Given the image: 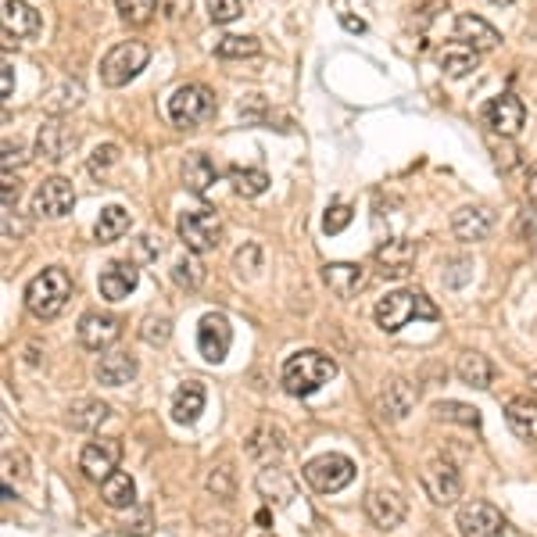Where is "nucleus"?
Returning <instances> with one entry per match:
<instances>
[{"label": "nucleus", "instance_id": "nucleus-53", "mask_svg": "<svg viewBox=\"0 0 537 537\" xmlns=\"http://www.w3.org/2000/svg\"><path fill=\"white\" fill-rule=\"evenodd\" d=\"M491 4H502V8H509V4H516V0H491Z\"/></svg>", "mask_w": 537, "mask_h": 537}, {"label": "nucleus", "instance_id": "nucleus-16", "mask_svg": "<svg viewBox=\"0 0 537 537\" xmlns=\"http://www.w3.org/2000/svg\"><path fill=\"white\" fill-rule=\"evenodd\" d=\"M376 265H380V276L384 280H401V276L412 273L416 265V244L412 240H387L376 248Z\"/></svg>", "mask_w": 537, "mask_h": 537}, {"label": "nucleus", "instance_id": "nucleus-3", "mask_svg": "<svg viewBox=\"0 0 537 537\" xmlns=\"http://www.w3.org/2000/svg\"><path fill=\"white\" fill-rule=\"evenodd\" d=\"M72 298V276L65 269H43L40 276H33V283L26 287V308L36 319H54L65 312Z\"/></svg>", "mask_w": 537, "mask_h": 537}, {"label": "nucleus", "instance_id": "nucleus-29", "mask_svg": "<svg viewBox=\"0 0 537 537\" xmlns=\"http://www.w3.org/2000/svg\"><path fill=\"white\" fill-rule=\"evenodd\" d=\"M244 452H248L255 462H265V466H269V462L280 459V455H283V434L276 427H269V423H265V427H258L255 434L244 441Z\"/></svg>", "mask_w": 537, "mask_h": 537}, {"label": "nucleus", "instance_id": "nucleus-42", "mask_svg": "<svg viewBox=\"0 0 537 537\" xmlns=\"http://www.w3.org/2000/svg\"><path fill=\"white\" fill-rule=\"evenodd\" d=\"M469 280H473V262L469 258H448L444 262V283L448 287H462Z\"/></svg>", "mask_w": 537, "mask_h": 537}, {"label": "nucleus", "instance_id": "nucleus-24", "mask_svg": "<svg viewBox=\"0 0 537 537\" xmlns=\"http://www.w3.org/2000/svg\"><path fill=\"white\" fill-rule=\"evenodd\" d=\"M137 369H140L137 358L129 355V351H108V355H101V362H97L94 376H97V384H104V387H122L137 376Z\"/></svg>", "mask_w": 537, "mask_h": 537}, {"label": "nucleus", "instance_id": "nucleus-13", "mask_svg": "<svg viewBox=\"0 0 537 537\" xmlns=\"http://www.w3.org/2000/svg\"><path fill=\"white\" fill-rule=\"evenodd\" d=\"M523 119H527V111H523V101L512 94H502L484 108V122L491 133L498 137H516L523 129Z\"/></svg>", "mask_w": 537, "mask_h": 537}, {"label": "nucleus", "instance_id": "nucleus-54", "mask_svg": "<svg viewBox=\"0 0 537 537\" xmlns=\"http://www.w3.org/2000/svg\"><path fill=\"white\" fill-rule=\"evenodd\" d=\"M530 391H534V394H537V373H534V376H530Z\"/></svg>", "mask_w": 537, "mask_h": 537}, {"label": "nucleus", "instance_id": "nucleus-30", "mask_svg": "<svg viewBox=\"0 0 537 537\" xmlns=\"http://www.w3.org/2000/svg\"><path fill=\"white\" fill-rule=\"evenodd\" d=\"M455 373H459V380L466 387H477V391H484V387H491V376H495V369H491L487 355H480V351H466V355H459V362H455Z\"/></svg>", "mask_w": 537, "mask_h": 537}, {"label": "nucleus", "instance_id": "nucleus-27", "mask_svg": "<svg viewBox=\"0 0 537 537\" xmlns=\"http://www.w3.org/2000/svg\"><path fill=\"white\" fill-rule=\"evenodd\" d=\"M201 412H205V387L197 384V380H187L176 391V398H172V419H176L179 427H190V423H197Z\"/></svg>", "mask_w": 537, "mask_h": 537}, {"label": "nucleus", "instance_id": "nucleus-46", "mask_svg": "<svg viewBox=\"0 0 537 537\" xmlns=\"http://www.w3.org/2000/svg\"><path fill=\"white\" fill-rule=\"evenodd\" d=\"M233 265H237V273L244 276H258V269H262V251L255 248V244H248V248H240L237 258H233Z\"/></svg>", "mask_w": 537, "mask_h": 537}, {"label": "nucleus", "instance_id": "nucleus-48", "mask_svg": "<svg viewBox=\"0 0 537 537\" xmlns=\"http://www.w3.org/2000/svg\"><path fill=\"white\" fill-rule=\"evenodd\" d=\"M0 194H4V208L15 205V201H18V176L4 172V179H0Z\"/></svg>", "mask_w": 537, "mask_h": 537}, {"label": "nucleus", "instance_id": "nucleus-20", "mask_svg": "<svg viewBox=\"0 0 537 537\" xmlns=\"http://www.w3.org/2000/svg\"><path fill=\"white\" fill-rule=\"evenodd\" d=\"M255 487H258V495H262L269 505H287L290 498H294V491H298L294 477H290L283 466H276V462H269V466L258 469Z\"/></svg>", "mask_w": 537, "mask_h": 537}, {"label": "nucleus", "instance_id": "nucleus-21", "mask_svg": "<svg viewBox=\"0 0 537 537\" xmlns=\"http://www.w3.org/2000/svg\"><path fill=\"white\" fill-rule=\"evenodd\" d=\"M179 176H183V187L190 190V194L205 197L208 190L215 187V179H219V169H215V162L208 158L205 151H194L183 158V165H179Z\"/></svg>", "mask_w": 537, "mask_h": 537}, {"label": "nucleus", "instance_id": "nucleus-28", "mask_svg": "<svg viewBox=\"0 0 537 537\" xmlns=\"http://www.w3.org/2000/svg\"><path fill=\"white\" fill-rule=\"evenodd\" d=\"M505 423L520 441H537V405L530 398H512L505 405Z\"/></svg>", "mask_w": 537, "mask_h": 537}, {"label": "nucleus", "instance_id": "nucleus-55", "mask_svg": "<svg viewBox=\"0 0 537 537\" xmlns=\"http://www.w3.org/2000/svg\"><path fill=\"white\" fill-rule=\"evenodd\" d=\"M262 537H276V534H262Z\"/></svg>", "mask_w": 537, "mask_h": 537}, {"label": "nucleus", "instance_id": "nucleus-38", "mask_svg": "<svg viewBox=\"0 0 537 537\" xmlns=\"http://www.w3.org/2000/svg\"><path fill=\"white\" fill-rule=\"evenodd\" d=\"M115 8H119L122 22L129 26H147L158 11V0H115Z\"/></svg>", "mask_w": 537, "mask_h": 537}, {"label": "nucleus", "instance_id": "nucleus-14", "mask_svg": "<svg viewBox=\"0 0 537 537\" xmlns=\"http://www.w3.org/2000/svg\"><path fill=\"white\" fill-rule=\"evenodd\" d=\"M366 516L380 530H394L405 520V498L394 487H373L366 495Z\"/></svg>", "mask_w": 537, "mask_h": 537}, {"label": "nucleus", "instance_id": "nucleus-6", "mask_svg": "<svg viewBox=\"0 0 537 537\" xmlns=\"http://www.w3.org/2000/svg\"><path fill=\"white\" fill-rule=\"evenodd\" d=\"M176 230L179 240L194 255H205V251H215L222 244V219L215 208H190V212L179 215Z\"/></svg>", "mask_w": 537, "mask_h": 537}, {"label": "nucleus", "instance_id": "nucleus-1", "mask_svg": "<svg viewBox=\"0 0 537 537\" xmlns=\"http://www.w3.org/2000/svg\"><path fill=\"white\" fill-rule=\"evenodd\" d=\"M333 376H337V362L323 351H298V355H290L283 362V391L290 398H308V394H316L323 384H330Z\"/></svg>", "mask_w": 537, "mask_h": 537}, {"label": "nucleus", "instance_id": "nucleus-19", "mask_svg": "<svg viewBox=\"0 0 537 537\" xmlns=\"http://www.w3.org/2000/svg\"><path fill=\"white\" fill-rule=\"evenodd\" d=\"M495 226V215L487 212L484 205H462L459 212L452 215V233L462 240V244H477V240H487Z\"/></svg>", "mask_w": 537, "mask_h": 537}, {"label": "nucleus", "instance_id": "nucleus-8", "mask_svg": "<svg viewBox=\"0 0 537 537\" xmlns=\"http://www.w3.org/2000/svg\"><path fill=\"white\" fill-rule=\"evenodd\" d=\"M455 527H459L462 537H505L509 527H505L502 512L491 502H466L455 516Z\"/></svg>", "mask_w": 537, "mask_h": 537}, {"label": "nucleus", "instance_id": "nucleus-34", "mask_svg": "<svg viewBox=\"0 0 537 537\" xmlns=\"http://www.w3.org/2000/svg\"><path fill=\"white\" fill-rule=\"evenodd\" d=\"M434 419L441 423H459V427H480V409L466 405V401H437L434 405Z\"/></svg>", "mask_w": 537, "mask_h": 537}, {"label": "nucleus", "instance_id": "nucleus-36", "mask_svg": "<svg viewBox=\"0 0 537 537\" xmlns=\"http://www.w3.org/2000/svg\"><path fill=\"white\" fill-rule=\"evenodd\" d=\"M230 183L240 197H258L269 190V176L262 169H233L230 172Z\"/></svg>", "mask_w": 537, "mask_h": 537}, {"label": "nucleus", "instance_id": "nucleus-44", "mask_svg": "<svg viewBox=\"0 0 537 537\" xmlns=\"http://www.w3.org/2000/svg\"><path fill=\"white\" fill-rule=\"evenodd\" d=\"M119 158H122V151H119L115 144L97 147L94 158H90V172H94V176H104V172H108L111 165H119Z\"/></svg>", "mask_w": 537, "mask_h": 537}, {"label": "nucleus", "instance_id": "nucleus-41", "mask_svg": "<svg viewBox=\"0 0 537 537\" xmlns=\"http://www.w3.org/2000/svg\"><path fill=\"white\" fill-rule=\"evenodd\" d=\"M140 337L147 344H165L172 337V319L169 316H147L144 326H140Z\"/></svg>", "mask_w": 537, "mask_h": 537}, {"label": "nucleus", "instance_id": "nucleus-47", "mask_svg": "<svg viewBox=\"0 0 537 537\" xmlns=\"http://www.w3.org/2000/svg\"><path fill=\"white\" fill-rule=\"evenodd\" d=\"M351 219H355V212H351V205H333L330 212L323 215V230H326V233H341Z\"/></svg>", "mask_w": 537, "mask_h": 537}, {"label": "nucleus", "instance_id": "nucleus-18", "mask_svg": "<svg viewBox=\"0 0 537 537\" xmlns=\"http://www.w3.org/2000/svg\"><path fill=\"white\" fill-rule=\"evenodd\" d=\"M79 137L76 129L61 126V122H43L40 133H36V154L47 158V162H61V158H69L76 151Z\"/></svg>", "mask_w": 537, "mask_h": 537}, {"label": "nucleus", "instance_id": "nucleus-49", "mask_svg": "<svg viewBox=\"0 0 537 537\" xmlns=\"http://www.w3.org/2000/svg\"><path fill=\"white\" fill-rule=\"evenodd\" d=\"M158 255H162V237L144 233V237H140V258H158Z\"/></svg>", "mask_w": 537, "mask_h": 537}, {"label": "nucleus", "instance_id": "nucleus-40", "mask_svg": "<svg viewBox=\"0 0 537 537\" xmlns=\"http://www.w3.org/2000/svg\"><path fill=\"white\" fill-rule=\"evenodd\" d=\"M240 15H244L240 0H208V18H212L215 26H230Z\"/></svg>", "mask_w": 537, "mask_h": 537}, {"label": "nucleus", "instance_id": "nucleus-2", "mask_svg": "<svg viewBox=\"0 0 537 537\" xmlns=\"http://www.w3.org/2000/svg\"><path fill=\"white\" fill-rule=\"evenodd\" d=\"M437 316L441 312H437V305L423 290H394V294L380 298V305H376V326L384 333L405 330L412 319H437Z\"/></svg>", "mask_w": 537, "mask_h": 537}, {"label": "nucleus", "instance_id": "nucleus-33", "mask_svg": "<svg viewBox=\"0 0 537 537\" xmlns=\"http://www.w3.org/2000/svg\"><path fill=\"white\" fill-rule=\"evenodd\" d=\"M129 233V212L122 205H108L101 215H97V226H94V237L101 244H115Z\"/></svg>", "mask_w": 537, "mask_h": 537}, {"label": "nucleus", "instance_id": "nucleus-43", "mask_svg": "<svg viewBox=\"0 0 537 537\" xmlns=\"http://www.w3.org/2000/svg\"><path fill=\"white\" fill-rule=\"evenodd\" d=\"M516 237H520L523 244H530V248L537 244V205H527L516 215Z\"/></svg>", "mask_w": 537, "mask_h": 537}, {"label": "nucleus", "instance_id": "nucleus-12", "mask_svg": "<svg viewBox=\"0 0 537 537\" xmlns=\"http://www.w3.org/2000/svg\"><path fill=\"white\" fill-rule=\"evenodd\" d=\"M423 487H427V495L434 505H455L462 495V477L455 462L448 459H430L423 466Z\"/></svg>", "mask_w": 537, "mask_h": 537}, {"label": "nucleus", "instance_id": "nucleus-50", "mask_svg": "<svg viewBox=\"0 0 537 537\" xmlns=\"http://www.w3.org/2000/svg\"><path fill=\"white\" fill-rule=\"evenodd\" d=\"M11 90H15V76H11V65H4L0 69V94H4V101L11 97Z\"/></svg>", "mask_w": 537, "mask_h": 537}, {"label": "nucleus", "instance_id": "nucleus-9", "mask_svg": "<svg viewBox=\"0 0 537 537\" xmlns=\"http://www.w3.org/2000/svg\"><path fill=\"white\" fill-rule=\"evenodd\" d=\"M122 459V441L119 437H97L83 448L79 455V469L86 473V480H94V484H104V480L119 469Z\"/></svg>", "mask_w": 537, "mask_h": 537}, {"label": "nucleus", "instance_id": "nucleus-15", "mask_svg": "<svg viewBox=\"0 0 537 537\" xmlns=\"http://www.w3.org/2000/svg\"><path fill=\"white\" fill-rule=\"evenodd\" d=\"M122 337V319L119 316H101V312H90V316L79 319V344L90 351H104Z\"/></svg>", "mask_w": 537, "mask_h": 537}, {"label": "nucleus", "instance_id": "nucleus-51", "mask_svg": "<svg viewBox=\"0 0 537 537\" xmlns=\"http://www.w3.org/2000/svg\"><path fill=\"white\" fill-rule=\"evenodd\" d=\"M341 26L348 29V33H366V22H362V18H351L348 11H341Z\"/></svg>", "mask_w": 537, "mask_h": 537}, {"label": "nucleus", "instance_id": "nucleus-39", "mask_svg": "<svg viewBox=\"0 0 537 537\" xmlns=\"http://www.w3.org/2000/svg\"><path fill=\"white\" fill-rule=\"evenodd\" d=\"M172 276H176L179 287H187V290H197L201 283H205V265L197 262L194 251H190L187 258H179L176 269H172Z\"/></svg>", "mask_w": 537, "mask_h": 537}, {"label": "nucleus", "instance_id": "nucleus-37", "mask_svg": "<svg viewBox=\"0 0 537 537\" xmlns=\"http://www.w3.org/2000/svg\"><path fill=\"white\" fill-rule=\"evenodd\" d=\"M262 51V43L255 40V36H222L219 43H215V54L219 58H255V54Z\"/></svg>", "mask_w": 537, "mask_h": 537}, {"label": "nucleus", "instance_id": "nucleus-17", "mask_svg": "<svg viewBox=\"0 0 537 537\" xmlns=\"http://www.w3.org/2000/svg\"><path fill=\"white\" fill-rule=\"evenodd\" d=\"M455 40L480 54V51H495L498 43H502V33L491 22H484L480 15H459L455 18Z\"/></svg>", "mask_w": 537, "mask_h": 537}, {"label": "nucleus", "instance_id": "nucleus-26", "mask_svg": "<svg viewBox=\"0 0 537 537\" xmlns=\"http://www.w3.org/2000/svg\"><path fill=\"white\" fill-rule=\"evenodd\" d=\"M137 280H140V273L133 262H111L101 273V280H97V287H101V298L122 301V298H129V290L137 287Z\"/></svg>", "mask_w": 537, "mask_h": 537}, {"label": "nucleus", "instance_id": "nucleus-32", "mask_svg": "<svg viewBox=\"0 0 537 537\" xmlns=\"http://www.w3.org/2000/svg\"><path fill=\"white\" fill-rule=\"evenodd\" d=\"M111 416V409L104 405V401H94V398H83L76 401L69 409V427L72 430H83V434H94V430H101V423Z\"/></svg>", "mask_w": 537, "mask_h": 537}, {"label": "nucleus", "instance_id": "nucleus-35", "mask_svg": "<svg viewBox=\"0 0 537 537\" xmlns=\"http://www.w3.org/2000/svg\"><path fill=\"white\" fill-rule=\"evenodd\" d=\"M477 69V51H469V47H448V51L441 54V72L448 79H462L469 76V72Z\"/></svg>", "mask_w": 537, "mask_h": 537}, {"label": "nucleus", "instance_id": "nucleus-4", "mask_svg": "<svg viewBox=\"0 0 537 537\" xmlns=\"http://www.w3.org/2000/svg\"><path fill=\"white\" fill-rule=\"evenodd\" d=\"M169 119L179 129L205 126L208 119H215V94L205 83H183L172 90L169 97Z\"/></svg>", "mask_w": 537, "mask_h": 537}, {"label": "nucleus", "instance_id": "nucleus-11", "mask_svg": "<svg viewBox=\"0 0 537 537\" xmlns=\"http://www.w3.org/2000/svg\"><path fill=\"white\" fill-rule=\"evenodd\" d=\"M72 208H76V190H72L69 179L51 176V179H43L40 187H36L33 212L40 215V219H65Z\"/></svg>", "mask_w": 537, "mask_h": 537}, {"label": "nucleus", "instance_id": "nucleus-7", "mask_svg": "<svg viewBox=\"0 0 537 537\" xmlns=\"http://www.w3.org/2000/svg\"><path fill=\"white\" fill-rule=\"evenodd\" d=\"M305 480L312 491H319V495H337V491H344V487L355 480V462L348 459V455H319V459H312L305 469Z\"/></svg>", "mask_w": 537, "mask_h": 537}, {"label": "nucleus", "instance_id": "nucleus-10", "mask_svg": "<svg viewBox=\"0 0 537 537\" xmlns=\"http://www.w3.org/2000/svg\"><path fill=\"white\" fill-rule=\"evenodd\" d=\"M230 344H233V326L222 312H208V316L197 323V351L205 355V362L219 366L222 358L230 355Z\"/></svg>", "mask_w": 537, "mask_h": 537}, {"label": "nucleus", "instance_id": "nucleus-45", "mask_svg": "<svg viewBox=\"0 0 537 537\" xmlns=\"http://www.w3.org/2000/svg\"><path fill=\"white\" fill-rule=\"evenodd\" d=\"M208 491H212L215 498H233V473L230 466H219L208 473Z\"/></svg>", "mask_w": 537, "mask_h": 537}, {"label": "nucleus", "instance_id": "nucleus-52", "mask_svg": "<svg viewBox=\"0 0 537 537\" xmlns=\"http://www.w3.org/2000/svg\"><path fill=\"white\" fill-rule=\"evenodd\" d=\"M527 197H530V205H537V162L530 165V172H527Z\"/></svg>", "mask_w": 537, "mask_h": 537}, {"label": "nucleus", "instance_id": "nucleus-31", "mask_svg": "<svg viewBox=\"0 0 537 537\" xmlns=\"http://www.w3.org/2000/svg\"><path fill=\"white\" fill-rule=\"evenodd\" d=\"M101 498L108 509H133V505H137V484H133L129 473H119V469H115V473L101 484Z\"/></svg>", "mask_w": 537, "mask_h": 537}, {"label": "nucleus", "instance_id": "nucleus-23", "mask_svg": "<svg viewBox=\"0 0 537 537\" xmlns=\"http://www.w3.org/2000/svg\"><path fill=\"white\" fill-rule=\"evenodd\" d=\"M412 409H416V387H412L409 380H391V384H384V391H380V416L391 419V423H401Z\"/></svg>", "mask_w": 537, "mask_h": 537}, {"label": "nucleus", "instance_id": "nucleus-5", "mask_svg": "<svg viewBox=\"0 0 537 537\" xmlns=\"http://www.w3.org/2000/svg\"><path fill=\"white\" fill-rule=\"evenodd\" d=\"M147 61H151V51H147V43L140 40H126L119 47H111L108 54L101 58V83L104 86H126L147 69Z\"/></svg>", "mask_w": 537, "mask_h": 537}, {"label": "nucleus", "instance_id": "nucleus-22", "mask_svg": "<svg viewBox=\"0 0 537 537\" xmlns=\"http://www.w3.org/2000/svg\"><path fill=\"white\" fill-rule=\"evenodd\" d=\"M323 283L337 298H355L358 290L366 287V269L358 262H330L323 265Z\"/></svg>", "mask_w": 537, "mask_h": 537}, {"label": "nucleus", "instance_id": "nucleus-25", "mask_svg": "<svg viewBox=\"0 0 537 537\" xmlns=\"http://www.w3.org/2000/svg\"><path fill=\"white\" fill-rule=\"evenodd\" d=\"M40 33V15L29 8L26 0H4V36L15 40H33Z\"/></svg>", "mask_w": 537, "mask_h": 537}]
</instances>
